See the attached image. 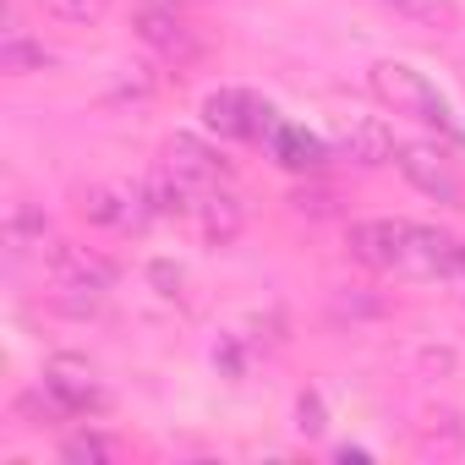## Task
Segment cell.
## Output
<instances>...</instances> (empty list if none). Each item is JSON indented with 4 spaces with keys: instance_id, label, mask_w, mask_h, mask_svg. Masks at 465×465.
I'll return each mask as SVG.
<instances>
[{
    "instance_id": "obj_1",
    "label": "cell",
    "mask_w": 465,
    "mask_h": 465,
    "mask_svg": "<svg viewBox=\"0 0 465 465\" xmlns=\"http://www.w3.org/2000/svg\"><path fill=\"white\" fill-rule=\"evenodd\" d=\"M372 94H378L394 115H411V121H421V126H438L449 143L465 148V126H460L454 104H449L416 66H405V61H378V66H372Z\"/></svg>"
},
{
    "instance_id": "obj_2",
    "label": "cell",
    "mask_w": 465,
    "mask_h": 465,
    "mask_svg": "<svg viewBox=\"0 0 465 465\" xmlns=\"http://www.w3.org/2000/svg\"><path fill=\"white\" fill-rule=\"evenodd\" d=\"M77 208H83L94 224L121 230V236H143V230L159 219V208H153V197H148L143 181H99V186L83 192Z\"/></svg>"
},
{
    "instance_id": "obj_3",
    "label": "cell",
    "mask_w": 465,
    "mask_h": 465,
    "mask_svg": "<svg viewBox=\"0 0 465 465\" xmlns=\"http://www.w3.org/2000/svg\"><path fill=\"white\" fill-rule=\"evenodd\" d=\"M203 126L219 132V137H252V143H269L274 126H280V115H274V104H263V99L247 94V88H213V94L203 99Z\"/></svg>"
},
{
    "instance_id": "obj_4",
    "label": "cell",
    "mask_w": 465,
    "mask_h": 465,
    "mask_svg": "<svg viewBox=\"0 0 465 465\" xmlns=\"http://www.w3.org/2000/svg\"><path fill=\"white\" fill-rule=\"evenodd\" d=\"M405 247H411V219L351 224V258L378 269V274H405Z\"/></svg>"
},
{
    "instance_id": "obj_5",
    "label": "cell",
    "mask_w": 465,
    "mask_h": 465,
    "mask_svg": "<svg viewBox=\"0 0 465 465\" xmlns=\"http://www.w3.org/2000/svg\"><path fill=\"white\" fill-rule=\"evenodd\" d=\"M394 164H400V175H405L416 192H427V197L460 208V175H454V164H449L443 148H432V143H400V148H394Z\"/></svg>"
},
{
    "instance_id": "obj_6",
    "label": "cell",
    "mask_w": 465,
    "mask_h": 465,
    "mask_svg": "<svg viewBox=\"0 0 465 465\" xmlns=\"http://www.w3.org/2000/svg\"><path fill=\"white\" fill-rule=\"evenodd\" d=\"M132 28H137V39H143L148 50H159V55H170V61H192V55L203 50L197 28H192L175 6H137V12H132Z\"/></svg>"
},
{
    "instance_id": "obj_7",
    "label": "cell",
    "mask_w": 465,
    "mask_h": 465,
    "mask_svg": "<svg viewBox=\"0 0 465 465\" xmlns=\"http://www.w3.org/2000/svg\"><path fill=\"white\" fill-rule=\"evenodd\" d=\"M45 269H50V280H55L61 291H110L115 274H121L110 258H99V252H88V247H72V242H55V247L45 252Z\"/></svg>"
},
{
    "instance_id": "obj_8",
    "label": "cell",
    "mask_w": 465,
    "mask_h": 465,
    "mask_svg": "<svg viewBox=\"0 0 465 465\" xmlns=\"http://www.w3.org/2000/svg\"><path fill=\"white\" fill-rule=\"evenodd\" d=\"M45 389L66 405V416H88V411H104L110 405V394L94 383V372L88 367H77V361H50L45 367Z\"/></svg>"
},
{
    "instance_id": "obj_9",
    "label": "cell",
    "mask_w": 465,
    "mask_h": 465,
    "mask_svg": "<svg viewBox=\"0 0 465 465\" xmlns=\"http://www.w3.org/2000/svg\"><path fill=\"white\" fill-rule=\"evenodd\" d=\"M334 148H340L351 164H361V170H378V164L394 159V137H389V126L372 121V115H351V121L340 126Z\"/></svg>"
},
{
    "instance_id": "obj_10",
    "label": "cell",
    "mask_w": 465,
    "mask_h": 465,
    "mask_svg": "<svg viewBox=\"0 0 465 465\" xmlns=\"http://www.w3.org/2000/svg\"><path fill=\"white\" fill-rule=\"evenodd\" d=\"M192 213H197V230H203L208 247H230V242L242 236V224H247V208L230 197V192H219V186H203Z\"/></svg>"
},
{
    "instance_id": "obj_11",
    "label": "cell",
    "mask_w": 465,
    "mask_h": 465,
    "mask_svg": "<svg viewBox=\"0 0 465 465\" xmlns=\"http://www.w3.org/2000/svg\"><path fill=\"white\" fill-rule=\"evenodd\" d=\"M164 164H170V170H181L192 186H219V181L230 175V164H224L203 137H192V132H175V137L164 143Z\"/></svg>"
},
{
    "instance_id": "obj_12",
    "label": "cell",
    "mask_w": 465,
    "mask_h": 465,
    "mask_svg": "<svg viewBox=\"0 0 465 465\" xmlns=\"http://www.w3.org/2000/svg\"><path fill=\"white\" fill-rule=\"evenodd\" d=\"M269 148H274V159H280L285 170H323V164H329V143L312 137L307 126H291V121L274 126Z\"/></svg>"
},
{
    "instance_id": "obj_13",
    "label": "cell",
    "mask_w": 465,
    "mask_h": 465,
    "mask_svg": "<svg viewBox=\"0 0 465 465\" xmlns=\"http://www.w3.org/2000/svg\"><path fill=\"white\" fill-rule=\"evenodd\" d=\"M143 186H148V197H153L159 213H192V208H197V192H203V186H192V181H186L181 170H170V164H159Z\"/></svg>"
},
{
    "instance_id": "obj_14",
    "label": "cell",
    "mask_w": 465,
    "mask_h": 465,
    "mask_svg": "<svg viewBox=\"0 0 465 465\" xmlns=\"http://www.w3.org/2000/svg\"><path fill=\"white\" fill-rule=\"evenodd\" d=\"M383 6L400 12V17H411V23H421V28H454L460 23L454 0H383Z\"/></svg>"
},
{
    "instance_id": "obj_15",
    "label": "cell",
    "mask_w": 465,
    "mask_h": 465,
    "mask_svg": "<svg viewBox=\"0 0 465 465\" xmlns=\"http://www.w3.org/2000/svg\"><path fill=\"white\" fill-rule=\"evenodd\" d=\"M45 66H50V50L45 45H28L23 34H6V45H0V72L28 77V72H45Z\"/></svg>"
},
{
    "instance_id": "obj_16",
    "label": "cell",
    "mask_w": 465,
    "mask_h": 465,
    "mask_svg": "<svg viewBox=\"0 0 465 465\" xmlns=\"http://www.w3.org/2000/svg\"><path fill=\"white\" fill-rule=\"evenodd\" d=\"M61 460H72V465H104V460H115V443L104 432H77V438L61 443Z\"/></svg>"
},
{
    "instance_id": "obj_17",
    "label": "cell",
    "mask_w": 465,
    "mask_h": 465,
    "mask_svg": "<svg viewBox=\"0 0 465 465\" xmlns=\"http://www.w3.org/2000/svg\"><path fill=\"white\" fill-rule=\"evenodd\" d=\"M45 6L61 17V23H99L110 12V0H45Z\"/></svg>"
},
{
    "instance_id": "obj_18",
    "label": "cell",
    "mask_w": 465,
    "mask_h": 465,
    "mask_svg": "<svg viewBox=\"0 0 465 465\" xmlns=\"http://www.w3.org/2000/svg\"><path fill=\"white\" fill-rule=\"evenodd\" d=\"M291 208L307 213V219H329V213H334V192H323V186H302V192H291Z\"/></svg>"
},
{
    "instance_id": "obj_19",
    "label": "cell",
    "mask_w": 465,
    "mask_h": 465,
    "mask_svg": "<svg viewBox=\"0 0 465 465\" xmlns=\"http://www.w3.org/2000/svg\"><path fill=\"white\" fill-rule=\"evenodd\" d=\"M148 280L159 285V296H170V302H186V291H181V285H186V274H181L175 263H148Z\"/></svg>"
},
{
    "instance_id": "obj_20",
    "label": "cell",
    "mask_w": 465,
    "mask_h": 465,
    "mask_svg": "<svg viewBox=\"0 0 465 465\" xmlns=\"http://www.w3.org/2000/svg\"><path fill=\"white\" fill-rule=\"evenodd\" d=\"M296 427H302L307 438H318V432L329 427V416H323V400H318V394H302V400H296Z\"/></svg>"
}]
</instances>
